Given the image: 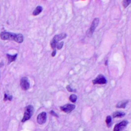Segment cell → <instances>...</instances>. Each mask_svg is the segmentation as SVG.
<instances>
[{"label":"cell","instance_id":"3957f363","mask_svg":"<svg viewBox=\"0 0 131 131\" xmlns=\"http://www.w3.org/2000/svg\"><path fill=\"white\" fill-rule=\"evenodd\" d=\"M33 112H34L33 107L31 105L27 106L26 108V110L24 113V117L21 121H22L23 122H24L27 121L28 120L30 119L31 117H32V116L33 115Z\"/></svg>","mask_w":131,"mask_h":131},{"label":"cell","instance_id":"5bb4252c","mask_svg":"<svg viewBox=\"0 0 131 131\" xmlns=\"http://www.w3.org/2000/svg\"><path fill=\"white\" fill-rule=\"evenodd\" d=\"M106 122L107 123V126L109 127L111 126L112 124V119L110 116H108L106 118Z\"/></svg>","mask_w":131,"mask_h":131},{"label":"cell","instance_id":"9c48e42d","mask_svg":"<svg viewBox=\"0 0 131 131\" xmlns=\"http://www.w3.org/2000/svg\"><path fill=\"white\" fill-rule=\"evenodd\" d=\"M128 124V122L127 121H122L119 123L116 124L114 128V131H121L124 129L125 127Z\"/></svg>","mask_w":131,"mask_h":131},{"label":"cell","instance_id":"277c9868","mask_svg":"<svg viewBox=\"0 0 131 131\" xmlns=\"http://www.w3.org/2000/svg\"><path fill=\"white\" fill-rule=\"evenodd\" d=\"M98 23H99V19L98 18H96L93 21L91 27H90L89 29L88 30V31H87V35L88 36H91L92 35L93 33L94 32V30H95L96 28L98 26Z\"/></svg>","mask_w":131,"mask_h":131},{"label":"cell","instance_id":"e0dca14e","mask_svg":"<svg viewBox=\"0 0 131 131\" xmlns=\"http://www.w3.org/2000/svg\"><path fill=\"white\" fill-rule=\"evenodd\" d=\"M63 43L64 42H60V43H58L56 46V48H57L58 49H61L62 47H63Z\"/></svg>","mask_w":131,"mask_h":131},{"label":"cell","instance_id":"52a82bcc","mask_svg":"<svg viewBox=\"0 0 131 131\" xmlns=\"http://www.w3.org/2000/svg\"><path fill=\"white\" fill-rule=\"evenodd\" d=\"M76 106L72 104H67L64 106H63L60 107V109L61 111H63L65 113H70L71 111H73L75 109Z\"/></svg>","mask_w":131,"mask_h":131},{"label":"cell","instance_id":"4fadbf2b","mask_svg":"<svg viewBox=\"0 0 131 131\" xmlns=\"http://www.w3.org/2000/svg\"><path fill=\"white\" fill-rule=\"evenodd\" d=\"M125 113L123 112H115L113 115V116L114 118H120V117H123V116H125Z\"/></svg>","mask_w":131,"mask_h":131},{"label":"cell","instance_id":"ba28073f","mask_svg":"<svg viewBox=\"0 0 131 131\" xmlns=\"http://www.w3.org/2000/svg\"><path fill=\"white\" fill-rule=\"evenodd\" d=\"M47 119V113L45 112L40 113L37 118V122L39 125H43L46 122Z\"/></svg>","mask_w":131,"mask_h":131},{"label":"cell","instance_id":"5b68a950","mask_svg":"<svg viewBox=\"0 0 131 131\" xmlns=\"http://www.w3.org/2000/svg\"><path fill=\"white\" fill-rule=\"evenodd\" d=\"M93 84L94 85H102V84H106L107 83V81L106 77L102 74L98 75L97 78L94 79L92 81Z\"/></svg>","mask_w":131,"mask_h":131},{"label":"cell","instance_id":"7c38bea8","mask_svg":"<svg viewBox=\"0 0 131 131\" xmlns=\"http://www.w3.org/2000/svg\"><path fill=\"white\" fill-rule=\"evenodd\" d=\"M7 58H8V64H10L11 63L15 61L16 60L17 56V54H16V55H14L7 54Z\"/></svg>","mask_w":131,"mask_h":131},{"label":"cell","instance_id":"9a60e30c","mask_svg":"<svg viewBox=\"0 0 131 131\" xmlns=\"http://www.w3.org/2000/svg\"><path fill=\"white\" fill-rule=\"evenodd\" d=\"M77 96L75 95V94H72V95H71L69 97V100L70 101H71L72 103H75V102L77 101Z\"/></svg>","mask_w":131,"mask_h":131},{"label":"cell","instance_id":"6da1fadb","mask_svg":"<svg viewBox=\"0 0 131 131\" xmlns=\"http://www.w3.org/2000/svg\"><path fill=\"white\" fill-rule=\"evenodd\" d=\"M0 38L3 40L14 41L18 43H21L24 41V36L21 34H16L8 32H2Z\"/></svg>","mask_w":131,"mask_h":131},{"label":"cell","instance_id":"8992f818","mask_svg":"<svg viewBox=\"0 0 131 131\" xmlns=\"http://www.w3.org/2000/svg\"><path fill=\"white\" fill-rule=\"evenodd\" d=\"M20 85L21 89L23 90L26 91L28 90L30 88V83L29 82V80L27 77H24L20 80Z\"/></svg>","mask_w":131,"mask_h":131},{"label":"cell","instance_id":"7a4b0ae2","mask_svg":"<svg viewBox=\"0 0 131 131\" xmlns=\"http://www.w3.org/2000/svg\"><path fill=\"white\" fill-rule=\"evenodd\" d=\"M66 36L67 34L66 33H61L60 34L56 35L54 37V38L52 39V41L50 42V46H51L52 48L54 49V50H56V46L57 44L59 43V41L66 38Z\"/></svg>","mask_w":131,"mask_h":131},{"label":"cell","instance_id":"ac0fdd59","mask_svg":"<svg viewBox=\"0 0 131 131\" xmlns=\"http://www.w3.org/2000/svg\"><path fill=\"white\" fill-rule=\"evenodd\" d=\"M67 89L68 91H69V92H73V91H74V90H73V89H72L71 88V87H70V86H67Z\"/></svg>","mask_w":131,"mask_h":131},{"label":"cell","instance_id":"2e32d148","mask_svg":"<svg viewBox=\"0 0 131 131\" xmlns=\"http://www.w3.org/2000/svg\"><path fill=\"white\" fill-rule=\"evenodd\" d=\"M131 3V0H123L122 2V5L125 8L127 7Z\"/></svg>","mask_w":131,"mask_h":131},{"label":"cell","instance_id":"d6986e66","mask_svg":"<svg viewBox=\"0 0 131 131\" xmlns=\"http://www.w3.org/2000/svg\"><path fill=\"white\" fill-rule=\"evenodd\" d=\"M50 113H51L54 116H55L56 117H58V115H57V114L55 113V112L54 111H51V112H50Z\"/></svg>","mask_w":131,"mask_h":131},{"label":"cell","instance_id":"8fae6325","mask_svg":"<svg viewBox=\"0 0 131 131\" xmlns=\"http://www.w3.org/2000/svg\"><path fill=\"white\" fill-rule=\"evenodd\" d=\"M128 100H123L119 102L116 105V108H125L126 107L127 104L128 103Z\"/></svg>","mask_w":131,"mask_h":131},{"label":"cell","instance_id":"30bf717a","mask_svg":"<svg viewBox=\"0 0 131 131\" xmlns=\"http://www.w3.org/2000/svg\"><path fill=\"white\" fill-rule=\"evenodd\" d=\"M42 10H43V8L41 6H37L33 12V15L35 16L39 15V14L42 12Z\"/></svg>","mask_w":131,"mask_h":131},{"label":"cell","instance_id":"ffe728a7","mask_svg":"<svg viewBox=\"0 0 131 131\" xmlns=\"http://www.w3.org/2000/svg\"><path fill=\"white\" fill-rule=\"evenodd\" d=\"M1 7H0V13H1Z\"/></svg>","mask_w":131,"mask_h":131}]
</instances>
